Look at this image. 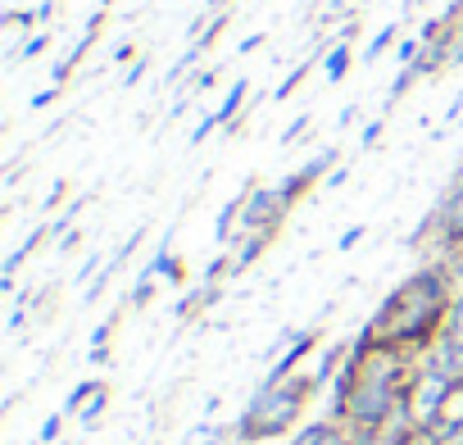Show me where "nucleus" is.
Masks as SVG:
<instances>
[{"label":"nucleus","mask_w":463,"mask_h":445,"mask_svg":"<svg viewBox=\"0 0 463 445\" xmlns=\"http://www.w3.org/2000/svg\"><path fill=\"white\" fill-rule=\"evenodd\" d=\"M382 132H386V114H377V118H373V123L359 132V150H373V146L382 141Z\"/></svg>","instance_id":"6ab92c4d"},{"label":"nucleus","mask_w":463,"mask_h":445,"mask_svg":"<svg viewBox=\"0 0 463 445\" xmlns=\"http://www.w3.org/2000/svg\"><path fill=\"white\" fill-rule=\"evenodd\" d=\"M345 5H350V0H327V19H336V14H341Z\"/></svg>","instance_id":"2f4dec72"},{"label":"nucleus","mask_w":463,"mask_h":445,"mask_svg":"<svg viewBox=\"0 0 463 445\" xmlns=\"http://www.w3.org/2000/svg\"><path fill=\"white\" fill-rule=\"evenodd\" d=\"M345 182H350V168H345V164L327 173V191H336V186H345Z\"/></svg>","instance_id":"cd10ccee"},{"label":"nucleus","mask_w":463,"mask_h":445,"mask_svg":"<svg viewBox=\"0 0 463 445\" xmlns=\"http://www.w3.org/2000/svg\"><path fill=\"white\" fill-rule=\"evenodd\" d=\"M146 69H150V55H137V60L128 64V73H123V87H137V82L146 78Z\"/></svg>","instance_id":"412c9836"},{"label":"nucleus","mask_w":463,"mask_h":445,"mask_svg":"<svg viewBox=\"0 0 463 445\" xmlns=\"http://www.w3.org/2000/svg\"><path fill=\"white\" fill-rule=\"evenodd\" d=\"M60 91H64V87H55V82H51L46 91H37V96H33V109H51V105L60 100Z\"/></svg>","instance_id":"a878e982"},{"label":"nucleus","mask_w":463,"mask_h":445,"mask_svg":"<svg viewBox=\"0 0 463 445\" xmlns=\"http://www.w3.org/2000/svg\"><path fill=\"white\" fill-rule=\"evenodd\" d=\"M132 60H137V46L132 42H118L114 46V64H132Z\"/></svg>","instance_id":"bb28decb"},{"label":"nucleus","mask_w":463,"mask_h":445,"mask_svg":"<svg viewBox=\"0 0 463 445\" xmlns=\"http://www.w3.org/2000/svg\"><path fill=\"white\" fill-rule=\"evenodd\" d=\"M436 436H440V445H463V422H440Z\"/></svg>","instance_id":"b1692460"},{"label":"nucleus","mask_w":463,"mask_h":445,"mask_svg":"<svg viewBox=\"0 0 463 445\" xmlns=\"http://www.w3.org/2000/svg\"><path fill=\"white\" fill-rule=\"evenodd\" d=\"M463 282L445 269V264H418L400 287L386 291V300L373 309V318L359 327L364 341H377V346H400V350H413V355H427L458 300Z\"/></svg>","instance_id":"f257e3e1"},{"label":"nucleus","mask_w":463,"mask_h":445,"mask_svg":"<svg viewBox=\"0 0 463 445\" xmlns=\"http://www.w3.org/2000/svg\"><path fill=\"white\" fill-rule=\"evenodd\" d=\"M246 100H250V82L237 78V82L227 87V96L218 100V109H213V118H218L222 132H237V128H241V109H246Z\"/></svg>","instance_id":"0eeeda50"},{"label":"nucleus","mask_w":463,"mask_h":445,"mask_svg":"<svg viewBox=\"0 0 463 445\" xmlns=\"http://www.w3.org/2000/svg\"><path fill=\"white\" fill-rule=\"evenodd\" d=\"M318 341H323V332H318V327H296V332H291V341H287V350L269 364V373H264V377H273V382L296 377V373H300V364L318 350Z\"/></svg>","instance_id":"20e7f679"},{"label":"nucleus","mask_w":463,"mask_h":445,"mask_svg":"<svg viewBox=\"0 0 463 445\" xmlns=\"http://www.w3.org/2000/svg\"><path fill=\"white\" fill-rule=\"evenodd\" d=\"M327 445H364V440H354V436H350V431H345V427H341V431H336V436H332V440H327Z\"/></svg>","instance_id":"c756f323"},{"label":"nucleus","mask_w":463,"mask_h":445,"mask_svg":"<svg viewBox=\"0 0 463 445\" xmlns=\"http://www.w3.org/2000/svg\"><path fill=\"white\" fill-rule=\"evenodd\" d=\"M100 5H105V10H114V5H118V0H100Z\"/></svg>","instance_id":"f704fd0d"},{"label":"nucleus","mask_w":463,"mask_h":445,"mask_svg":"<svg viewBox=\"0 0 463 445\" xmlns=\"http://www.w3.org/2000/svg\"><path fill=\"white\" fill-rule=\"evenodd\" d=\"M449 69H463V37H458V46H454V55H449Z\"/></svg>","instance_id":"473e14b6"},{"label":"nucleus","mask_w":463,"mask_h":445,"mask_svg":"<svg viewBox=\"0 0 463 445\" xmlns=\"http://www.w3.org/2000/svg\"><path fill=\"white\" fill-rule=\"evenodd\" d=\"M105 409H109V382H105V386H100V391H96V395H91L87 404H82V413H78V422H87V427H96V422L105 418Z\"/></svg>","instance_id":"dca6fc26"},{"label":"nucleus","mask_w":463,"mask_h":445,"mask_svg":"<svg viewBox=\"0 0 463 445\" xmlns=\"http://www.w3.org/2000/svg\"><path fill=\"white\" fill-rule=\"evenodd\" d=\"M55 237V228H51V222H42V228H33L10 255H5V269H0V291H14V278H19V269L28 264V255H37L46 241Z\"/></svg>","instance_id":"39448f33"},{"label":"nucleus","mask_w":463,"mask_h":445,"mask_svg":"<svg viewBox=\"0 0 463 445\" xmlns=\"http://www.w3.org/2000/svg\"><path fill=\"white\" fill-rule=\"evenodd\" d=\"M336 431H341V422H336V418H309V422H300V427H296L291 445H327Z\"/></svg>","instance_id":"9d476101"},{"label":"nucleus","mask_w":463,"mask_h":445,"mask_svg":"<svg viewBox=\"0 0 463 445\" xmlns=\"http://www.w3.org/2000/svg\"><path fill=\"white\" fill-rule=\"evenodd\" d=\"M46 51H51V28L33 33V37L24 42V51H14V60H37V55H46Z\"/></svg>","instance_id":"f3484780"},{"label":"nucleus","mask_w":463,"mask_h":445,"mask_svg":"<svg viewBox=\"0 0 463 445\" xmlns=\"http://www.w3.org/2000/svg\"><path fill=\"white\" fill-rule=\"evenodd\" d=\"M264 42H269V33H255V37H246V42H241V55H250V51H260Z\"/></svg>","instance_id":"c85d7f7f"},{"label":"nucleus","mask_w":463,"mask_h":445,"mask_svg":"<svg viewBox=\"0 0 463 445\" xmlns=\"http://www.w3.org/2000/svg\"><path fill=\"white\" fill-rule=\"evenodd\" d=\"M309 73H314V60H305V64H296V69H291V73H287V78L278 82V91H273V100H291V96L300 91V82H305Z\"/></svg>","instance_id":"2eb2a0df"},{"label":"nucleus","mask_w":463,"mask_h":445,"mask_svg":"<svg viewBox=\"0 0 463 445\" xmlns=\"http://www.w3.org/2000/svg\"><path fill=\"white\" fill-rule=\"evenodd\" d=\"M232 5V0H209V5H204V14H218V10H227Z\"/></svg>","instance_id":"72a5a7b5"},{"label":"nucleus","mask_w":463,"mask_h":445,"mask_svg":"<svg viewBox=\"0 0 463 445\" xmlns=\"http://www.w3.org/2000/svg\"><path fill=\"white\" fill-rule=\"evenodd\" d=\"M118 318H123V314H109L105 323H96V332H91V355H87L91 364H105V359H109V336L118 332Z\"/></svg>","instance_id":"9b49d317"},{"label":"nucleus","mask_w":463,"mask_h":445,"mask_svg":"<svg viewBox=\"0 0 463 445\" xmlns=\"http://www.w3.org/2000/svg\"><path fill=\"white\" fill-rule=\"evenodd\" d=\"M318 395H323V382L314 373H296V377H282V382L264 377L255 386V395L246 400L232 436H237V445H264V440L296 436V427L305 422V413Z\"/></svg>","instance_id":"f03ea898"},{"label":"nucleus","mask_w":463,"mask_h":445,"mask_svg":"<svg viewBox=\"0 0 463 445\" xmlns=\"http://www.w3.org/2000/svg\"><path fill=\"white\" fill-rule=\"evenodd\" d=\"M155 291H159V278L155 273H137V282H132V296H128V309H146L150 300H155Z\"/></svg>","instance_id":"ddd939ff"},{"label":"nucleus","mask_w":463,"mask_h":445,"mask_svg":"<svg viewBox=\"0 0 463 445\" xmlns=\"http://www.w3.org/2000/svg\"><path fill=\"white\" fill-rule=\"evenodd\" d=\"M395 42H400V24H386V28H377V37L364 46V64H377V60H382V55H386Z\"/></svg>","instance_id":"f8f14e48"},{"label":"nucleus","mask_w":463,"mask_h":445,"mask_svg":"<svg viewBox=\"0 0 463 445\" xmlns=\"http://www.w3.org/2000/svg\"><path fill=\"white\" fill-rule=\"evenodd\" d=\"M413 246H418V251H422V246H431V255H427V260H436V255H440V251H449V246H463V164L454 168V177L445 182L440 200H436V204H431V213L422 218V228H418Z\"/></svg>","instance_id":"7ed1b4c3"},{"label":"nucleus","mask_w":463,"mask_h":445,"mask_svg":"<svg viewBox=\"0 0 463 445\" xmlns=\"http://www.w3.org/2000/svg\"><path fill=\"white\" fill-rule=\"evenodd\" d=\"M100 386H105L100 377H82V382L69 391V400H64V413H69V418H78V413H82V404H87V400H91Z\"/></svg>","instance_id":"4468645a"},{"label":"nucleus","mask_w":463,"mask_h":445,"mask_svg":"<svg viewBox=\"0 0 463 445\" xmlns=\"http://www.w3.org/2000/svg\"><path fill=\"white\" fill-rule=\"evenodd\" d=\"M458 300H463V291H458Z\"/></svg>","instance_id":"c9c22d12"},{"label":"nucleus","mask_w":463,"mask_h":445,"mask_svg":"<svg viewBox=\"0 0 463 445\" xmlns=\"http://www.w3.org/2000/svg\"><path fill=\"white\" fill-rule=\"evenodd\" d=\"M364 232H368L364 222H354V228H345V232H341V241H336V251H354V246L364 241Z\"/></svg>","instance_id":"393cba45"},{"label":"nucleus","mask_w":463,"mask_h":445,"mask_svg":"<svg viewBox=\"0 0 463 445\" xmlns=\"http://www.w3.org/2000/svg\"><path fill=\"white\" fill-rule=\"evenodd\" d=\"M100 269H105V260H100V255H87V260H82V269L73 273V282H96V273H100Z\"/></svg>","instance_id":"4be33fe9"},{"label":"nucleus","mask_w":463,"mask_h":445,"mask_svg":"<svg viewBox=\"0 0 463 445\" xmlns=\"http://www.w3.org/2000/svg\"><path fill=\"white\" fill-rule=\"evenodd\" d=\"M241 213H246V186H241L237 195H232V200L218 209V218H213V241H218L222 251L241 237Z\"/></svg>","instance_id":"423d86ee"},{"label":"nucleus","mask_w":463,"mask_h":445,"mask_svg":"<svg viewBox=\"0 0 463 445\" xmlns=\"http://www.w3.org/2000/svg\"><path fill=\"white\" fill-rule=\"evenodd\" d=\"M309 123H314V118H309V114H300V118H296V123H291V128L282 132V146H296V141H300V137L309 132Z\"/></svg>","instance_id":"5701e85b"},{"label":"nucleus","mask_w":463,"mask_h":445,"mask_svg":"<svg viewBox=\"0 0 463 445\" xmlns=\"http://www.w3.org/2000/svg\"><path fill=\"white\" fill-rule=\"evenodd\" d=\"M350 64H354V51H350V42H332V46H327V55H323V73H327V87L345 82Z\"/></svg>","instance_id":"1a4fd4ad"},{"label":"nucleus","mask_w":463,"mask_h":445,"mask_svg":"<svg viewBox=\"0 0 463 445\" xmlns=\"http://www.w3.org/2000/svg\"><path fill=\"white\" fill-rule=\"evenodd\" d=\"M146 273H155V278L168 282V287H182V282H186V264L173 255V237H164V246L155 251V260L146 264Z\"/></svg>","instance_id":"6e6552de"},{"label":"nucleus","mask_w":463,"mask_h":445,"mask_svg":"<svg viewBox=\"0 0 463 445\" xmlns=\"http://www.w3.org/2000/svg\"><path fill=\"white\" fill-rule=\"evenodd\" d=\"M458 114H463V91H458V100H454V105H449V109H445V123H454V118H458Z\"/></svg>","instance_id":"7c9ffc66"},{"label":"nucleus","mask_w":463,"mask_h":445,"mask_svg":"<svg viewBox=\"0 0 463 445\" xmlns=\"http://www.w3.org/2000/svg\"><path fill=\"white\" fill-rule=\"evenodd\" d=\"M64 418H69V413H51V418L42 422V431H37V445H55L60 431H64Z\"/></svg>","instance_id":"a211bd4d"},{"label":"nucleus","mask_w":463,"mask_h":445,"mask_svg":"<svg viewBox=\"0 0 463 445\" xmlns=\"http://www.w3.org/2000/svg\"><path fill=\"white\" fill-rule=\"evenodd\" d=\"M213 132H222V128H218V118H213V114H204V118L195 123V132H191V146H204Z\"/></svg>","instance_id":"aec40b11"}]
</instances>
